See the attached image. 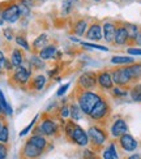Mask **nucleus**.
<instances>
[{"mask_svg":"<svg viewBox=\"0 0 141 159\" xmlns=\"http://www.w3.org/2000/svg\"><path fill=\"white\" fill-rule=\"evenodd\" d=\"M77 90H80V93L76 95V102L81 108L82 114L89 115L90 111L93 110V107L97 104V102L99 101L103 95L99 94V93L94 91V90H81L76 88Z\"/></svg>","mask_w":141,"mask_h":159,"instance_id":"obj_1","label":"nucleus"},{"mask_svg":"<svg viewBox=\"0 0 141 159\" xmlns=\"http://www.w3.org/2000/svg\"><path fill=\"white\" fill-rule=\"evenodd\" d=\"M110 114H111L110 103H109V101H107V99L105 98V95H103L97 102V104L93 107V110L90 111V114L88 116H89V119L94 124L103 125V127H105L106 121L109 120V117H110Z\"/></svg>","mask_w":141,"mask_h":159,"instance_id":"obj_2","label":"nucleus"},{"mask_svg":"<svg viewBox=\"0 0 141 159\" xmlns=\"http://www.w3.org/2000/svg\"><path fill=\"white\" fill-rule=\"evenodd\" d=\"M88 138H89L92 150L99 151L103 148L106 141L109 140V133H107V130L105 129L103 125L94 124V125H90L88 129Z\"/></svg>","mask_w":141,"mask_h":159,"instance_id":"obj_3","label":"nucleus"},{"mask_svg":"<svg viewBox=\"0 0 141 159\" xmlns=\"http://www.w3.org/2000/svg\"><path fill=\"white\" fill-rule=\"evenodd\" d=\"M38 134H43L46 137H56L60 133V125L49 115H43L41 123L37 127Z\"/></svg>","mask_w":141,"mask_h":159,"instance_id":"obj_4","label":"nucleus"},{"mask_svg":"<svg viewBox=\"0 0 141 159\" xmlns=\"http://www.w3.org/2000/svg\"><path fill=\"white\" fill-rule=\"evenodd\" d=\"M0 16H2L4 22H17L20 17H21V13H20V8H18V3L15 2H9L2 7V11H0Z\"/></svg>","mask_w":141,"mask_h":159,"instance_id":"obj_5","label":"nucleus"},{"mask_svg":"<svg viewBox=\"0 0 141 159\" xmlns=\"http://www.w3.org/2000/svg\"><path fill=\"white\" fill-rule=\"evenodd\" d=\"M110 72H111V76H112L114 85L119 86V88H125V86H128L132 82L125 65H123V67L122 65H118V67L112 68Z\"/></svg>","mask_w":141,"mask_h":159,"instance_id":"obj_6","label":"nucleus"},{"mask_svg":"<svg viewBox=\"0 0 141 159\" xmlns=\"http://www.w3.org/2000/svg\"><path fill=\"white\" fill-rule=\"evenodd\" d=\"M30 77H31V70L24 67V65H20V67H16L15 70H13L11 76V82L18 86H25L29 84Z\"/></svg>","mask_w":141,"mask_h":159,"instance_id":"obj_7","label":"nucleus"},{"mask_svg":"<svg viewBox=\"0 0 141 159\" xmlns=\"http://www.w3.org/2000/svg\"><path fill=\"white\" fill-rule=\"evenodd\" d=\"M77 88L81 90H94L98 88L97 85V73L85 72L77 78Z\"/></svg>","mask_w":141,"mask_h":159,"instance_id":"obj_8","label":"nucleus"},{"mask_svg":"<svg viewBox=\"0 0 141 159\" xmlns=\"http://www.w3.org/2000/svg\"><path fill=\"white\" fill-rule=\"evenodd\" d=\"M69 141L73 142L77 146H88L89 145V138H88V133L80 127V125H75V128L72 130V134L69 137Z\"/></svg>","mask_w":141,"mask_h":159,"instance_id":"obj_9","label":"nucleus"},{"mask_svg":"<svg viewBox=\"0 0 141 159\" xmlns=\"http://www.w3.org/2000/svg\"><path fill=\"white\" fill-rule=\"evenodd\" d=\"M85 35H86V38H88L89 41H93V42L101 41V39L103 38L102 22H99V21H93V22H90V25L88 26V29H86Z\"/></svg>","mask_w":141,"mask_h":159,"instance_id":"obj_10","label":"nucleus"},{"mask_svg":"<svg viewBox=\"0 0 141 159\" xmlns=\"http://www.w3.org/2000/svg\"><path fill=\"white\" fill-rule=\"evenodd\" d=\"M97 85L101 90H111L114 88L112 76L109 69H103L97 73Z\"/></svg>","mask_w":141,"mask_h":159,"instance_id":"obj_11","label":"nucleus"},{"mask_svg":"<svg viewBox=\"0 0 141 159\" xmlns=\"http://www.w3.org/2000/svg\"><path fill=\"white\" fill-rule=\"evenodd\" d=\"M114 43L116 46H124L128 43V30L125 28V24L116 22L115 37H114Z\"/></svg>","mask_w":141,"mask_h":159,"instance_id":"obj_12","label":"nucleus"},{"mask_svg":"<svg viewBox=\"0 0 141 159\" xmlns=\"http://www.w3.org/2000/svg\"><path fill=\"white\" fill-rule=\"evenodd\" d=\"M125 133H128V125H127L125 120L118 119V120L112 123V125H111V136L112 137L119 138L120 136H123Z\"/></svg>","mask_w":141,"mask_h":159,"instance_id":"obj_13","label":"nucleus"},{"mask_svg":"<svg viewBox=\"0 0 141 159\" xmlns=\"http://www.w3.org/2000/svg\"><path fill=\"white\" fill-rule=\"evenodd\" d=\"M119 145L124 151H133L137 149V141L129 133H125L119 137Z\"/></svg>","mask_w":141,"mask_h":159,"instance_id":"obj_14","label":"nucleus"},{"mask_svg":"<svg viewBox=\"0 0 141 159\" xmlns=\"http://www.w3.org/2000/svg\"><path fill=\"white\" fill-rule=\"evenodd\" d=\"M21 154H22V157L25 159H37V158H39L43 154V150L38 149L37 146L31 145L30 142H26L24 145V148H22V153Z\"/></svg>","mask_w":141,"mask_h":159,"instance_id":"obj_15","label":"nucleus"},{"mask_svg":"<svg viewBox=\"0 0 141 159\" xmlns=\"http://www.w3.org/2000/svg\"><path fill=\"white\" fill-rule=\"evenodd\" d=\"M102 30H103V38L106 42H114V37H115V30H116V22L112 21H105L102 22Z\"/></svg>","mask_w":141,"mask_h":159,"instance_id":"obj_16","label":"nucleus"},{"mask_svg":"<svg viewBox=\"0 0 141 159\" xmlns=\"http://www.w3.org/2000/svg\"><path fill=\"white\" fill-rule=\"evenodd\" d=\"M58 54V48L55 44H46L42 50H39L38 56L42 59V60H51L56 56Z\"/></svg>","mask_w":141,"mask_h":159,"instance_id":"obj_17","label":"nucleus"},{"mask_svg":"<svg viewBox=\"0 0 141 159\" xmlns=\"http://www.w3.org/2000/svg\"><path fill=\"white\" fill-rule=\"evenodd\" d=\"M28 85H29L30 90L39 91V90H42L46 86V77L43 75H37V76H34L30 80Z\"/></svg>","mask_w":141,"mask_h":159,"instance_id":"obj_18","label":"nucleus"},{"mask_svg":"<svg viewBox=\"0 0 141 159\" xmlns=\"http://www.w3.org/2000/svg\"><path fill=\"white\" fill-rule=\"evenodd\" d=\"M125 68L128 70V75L132 81H139L141 78V64L132 63L129 65H125Z\"/></svg>","mask_w":141,"mask_h":159,"instance_id":"obj_19","label":"nucleus"},{"mask_svg":"<svg viewBox=\"0 0 141 159\" xmlns=\"http://www.w3.org/2000/svg\"><path fill=\"white\" fill-rule=\"evenodd\" d=\"M28 142H30L31 145H34V146H37L38 149H41V150H46V148H47V140H46V137H43L42 134H37V133H34L33 134L29 140H28Z\"/></svg>","mask_w":141,"mask_h":159,"instance_id":"obj_20","label":"nucleus"},{"mask_svg":"<svg viewBox=\"0 0 141 159\" xmlns=\"http://www.w3.org/2000/svg\"><path fill=\"white\" fill-rule=\"evenodd\" d=\"M86 29H88V22H86V20H84V18L77 20V21L73 24V28H72L73 33H75L76 35H78V37L84 35L86 33Z\"/></svg>","mask_w":141,"mask_h":159,"instance_id":"obj_21","label":"nucleus"},{"mask_svg":"<svg viewBox=\"0 0 141 159\" xmlns=\"http://www.w3.org/2000/svg\"><path fill=\"white\" fill-rule=\"evenodd\" d=\"M9 60H11V63L13 64V67H15V68H16V67H20V65H22V63H24V56H22L21 50L13 48Z\"/></svg>","mask_w":141,"mask_h":159,"instance_id":"obj_22","label":"nucleus"},{"mask_svg":"<svg viewBox=\"0 0 141 159\" xmlns=\"http://www.w3.org/2000/svg\"><path fill=\"white\" fill-rule=\"evenodd\" d=\"M82 116V111L80 108V106L77 104V102H72L69 104V117H72V120H80Z\"/></svg>","mask_w":141,"mask_h":159,"instance_id":"obj_23","label":"nucleus"},{"mask_svg":"<svg viewBox=\"0 0 141 159\" xmlns=\"http://www.w3.org/2000/svg\"><path fill=\"white\" fill-rule=\"evenodd\" d=\"M111 63L114 65H129L132 63H135L132 56H114L111 57Z\"/></svg>","mask_w":141,"mask_h":159,"instance_id":"obj_24","label":"nucleus"},{"mask_svg":"<svg viewBox=\"0 0 141 159\" xmlns=\"http://www.w3.org/2000/svg\"><path fill=\"white\" fill-rule=\"evenodd\" d=\"M102 158L103 159H119L118 153H116V149H115V143H110L109 146L103 150Z\"/></svg>","mask_w":141,"mask_h":159,"instance_id":"obj_25","label":"nucleus"},{"mask_svg":"<svg viewBox=\"0 0 141 159\" xmlns=\"http://www.w3.org/2000/svg\"><path fill=\"white\" fill-rule=\"evenodd\" d=\"M47 34H41L38 38H35V41L33 42V50L37 51V50H42L45 46L47 44Z\"/></svg>","mask_w":141,"mask_h":159,"instance_id":"obj_26","label":"nucleus"},{"mask_svg":"<svg viewBox=\"0 0 141 159\" xmlns=\"http://www.w3.org/2000/svg\"><path fill=\"white\" fill-rule=\"evenodd\" d=\"M0 104H2V108H3V112L5 115H8V116H11L12 114H13V110H12V107L9 106V103L7 102V99H5V97H4V94H3V91H2V89H0Z\"/></svg>","mask_w":141,"mask_h":159,"instance_id":"obj_27","label":"nucleus"},{"mask_svg":"<svg viewBox=\"0 0 141 159\" xmlns=\"http://www.w3.org/2000/svg\"><path fill=\"white\" fill-rule=\"evenodd\" d=\"M125 28H127V30H128V41H133L135 42V38L137 37V34H139V26H136V25H133V24H125Z\"/></svg>","mask_w":141,"mask_h":159,"instance_id":"obj_28","label":"nucleus"},{"mask_svg":"<svg viewBox=\"0 0 141 159\" xmlns=\"http://www.w3.org/2000/svg\"><path fill=\"white\" fill-rule=\"evenodd\" d=\"M129 95L132 101L135 102H141V84H136L129 91Z\"/></svg>","mask_w":141,"mask_h":159,"instance_id":"obj_29","label":"nucleus"},{"mask_svg":"<svg viewBox=\"0 0 141 159\" xmlns=\"http://www.w3.org/2000/svg\"><path fill=\"white\" fill-rule=\"evenodd\" d=\"M45 60H42L39 56H31L30 57V67H33L34 69H43L45 68Z\"/></svg>","mask_w":141,"mask_h":159,"instance_id":"obj_30","label":"nucleus"},{"mask_svg":"<svg viewBox=\"0 0 141 159\" xmlns=\"http://www.w3.org/2000/svg\"><path fill=\"white\" fill-rule=\"evenodd\" d=\"M9 140V129H8V125L4 123V125L0 129V142L7 143Z\"/></svg>","mask_w":141,"mask_h":159,"instance_id":"obj_31","label":"nucleus"},{"mask_svg":"<svg viewBox=\"0 0 141 159\" xmlns=\"http://www.w3.org/2000/svg\"><path fill=\"white\" fill-rule=\"evenodd\" d=\"M15 41H16V43H17L18 46H21L24 50H26V51L30 50V46H29L28 41H26V38H25L24 35H17V37L15 38Z\"/></svg>","mask_w":141,"mask_h":159,"instance_id":"obj_32","label":"nucleus"},{"mask_svg":"<svg viewBox=\"0 0 141 159\" xmlns=\"http://www.w3.org/2000/svg\"><path fill=\"white\" fill-rule=\"evenodd\" d=\"M80 44L84 46V47H88V48H93V50H99V51H109V48L105 47V46H101V44H93V43H88V42H81L80 41Z\"/></svg>","mask_w":141,"mask_h":159,"instance_id":"obj_33","label":"nucleus"},{"mask_svg":"<svg viewBox=\"0 0 141 159\" xmlns=\"http://www.w3.org/2000/svg\"><path fill=\"white\" fill-rule=\"evenodd\" d=\"M59 117L60 119H68L69 117V104H64L59 108Z\"/></svg>","mask_w":141,"mask_h":159,"instance_id":"obj_34","label":"nucleus"},{"mask_svg":"<svg viewBox=\"0 0 141 159\" xmlns=\"http://www.w3.org/2000/svg\"><path fill=\"white\" fill-rule=\"evenodd\" d=\"M72 11V2L71 0H64L62 3V13L63 15H69Z\"/></svg>","mask_w":141,"mask_h":159,"instance_id":"obj_35","label":"nucleus"},{"mask_svg":"<svg viewBox=\"0 0 141 159\" xmlns=\"http://www.w3.org/2000/svg\"><path fill=\"white\" fill-rule=\"evenodd\" d=\"M38 120V115L34 117V119H33V120L30 121V124L28 125V127H26V128H24L21 132H20V137H24V136H26V134H28L29 133V132H30V129L33 128V127H34V124H35V121Z\"/></svg>","mask_w":141,"mask_h":159,"instance_id":"obj_36","label":"nucleus"},{"mask_svg":"<svg viewBox=\"0 0 141 159\" xmlns=\"http://www.w3.org/2000/svg\"><path fill=\"white\" fill-rule=\"evenodd\" d=\"M111 93H112V95L114 97H124V95H127V91L125 90H123L122 88H119V86H114V88L111 89Z\"/></svg>","mask_w":141,"mask_h":159,"instance_id":"obj_37","label":"nucleus"},{"mask_svg":"<svg viewBox=\"0 0 141 159\" xmlns=\"http://www.w3.org/2000/svg\"><path fill=\"white\" fill-rule=\"evenodd\" d=\"M84 159H101L97 154H96V151L94 150H85L84 151Z\"/></svg>","mask_w":141,"mask_h":159,"instance_id":"obj_38","label":"nucleus"},{"mask_svg":"<svg viewBox=\"0 0 141 159\" xmlns=\"http://www.w3.org/2000/svg\"><path fill=\"white\" fill-rule=\"evenodd\" d=\"M7 155H8V148L5 143L0 142V159H5Z\"/></svg>","mask_w":141,"mask_h":159,"instance_id":"obj_39","label":"nucleus"},{"mask_svg":"<svg viewBox=\"0 0 141 159\" xmlns=\"http://www.w3.org/2000/svg\"><path fill=\"white\" fill-rule=\"evenodd\" d=\"M68 89H69V84H65V85H63V86H60V88L58 89V91H56V95H58V97H63Z\"/></svg>","mask_w":141,"mask_h":159,"instance_id":"obj_40","label":"nucleus"},{"mask_svg":"<svg viewBox=\"0 0 141 159\" xmlns=\"http://www.w3.org/2000/svg\"><path fill=\"white\" fill-rule=\"evenodd\" d=\"M127 52H128L129 55H132V56H141V48L129 47L128 50H127Z\"/></svg>","mask_w":141,"mask_h":159,"instance_id":"obj_41","label":"nucleus"},{"mask_svg":"<svg viewBox=\"0 0 141 159\" xmlns=\"http://www.w3.org/2000/svg\"><path fill=\"white\" fill-rule=\"evenodd\" d=\"M4 67H5V56H4V52L0 50V72L4 70Z\"/></svg>","mask_w":141,"mask_h":159,"instance_id":"obj_42","label":"nucleus"},{"mask_svg":"<svg viewBox=\"0 0 141 159\" xmlns=\"http://www.w3.org/2000/svg\"><path fill=\"white\" fill-rule=\"evenodd\" d=\"M11 31L12 30H9V29H7V30H4V35H5V38H8L9 39V41H11V39L13 38V35L11 34Z\"/></svg>","mask_w":141,"mask_h":159,"instance_id":"obj_43","label":"nucleus"},{"mask_svg":"<svg viewBox=\"0 0 141 159\" xmlns=\"http://www.w3.org/2000/svg\"><path fill=\"white\" fill-rule=\"evenodd\" d=\"M135 42H136L137 44H140V46H141V31H139V34H137V37L135 38Z\"/></svg>","mask_w":141,"mask_h":159,"instance_id":"obj_44","label":"nucleus"},{"mask_svg":"<svg viewBox=\"0 0 141 159\" xmlns=\"http://www.w3.org/2000/svg\"><path fill=\"white\" fill-rule=\"evenodd\" d=\"M127 159H141V157L139 154H133V155H129Z\"/></svg>","mask_w":141,"mask_h":159,"instance_id":"obj_45","label":"nucleus"},{"mask_svg":"<svg viewBox=\"0 0 141 159\" xmlns=\"http://www.w3.org/2000/svg\"><path fill=\"white\" fill-rule=\"evenodd\" d=\"M3 125H4V119H3V116H0V129H2Z\"/></svg>","mask_w":141,"mask_h":159,"instance_id":"obj_46","label":"nucleus"},{"mask_svg":"<svg viewBox=\"0 0 141 159\" xmlns=\"http://www.w3.org/2000/svg\"><path fill=\"white\" fill-rule=\"evenodd\" d=\"M34 3H42V2H45V0H33Z\"/></svg>","mask_w":141,"mask_h":159,"instance_id":"obj_47","label":"nucleus"},{"mask_svg":"<svg viewBox=\"0 0 141 159\" xmlns=\"http://www.w3.org/2000/svg\"><path fill=\"white\" fill-rule=\"evenodd\" d=\"M2 114H4V112H3V108H2V104H0V116H2Z\"/></svg>","mask_w":141,"mask_h":159,"instance_id":"obj_48","label":"nucleus"},{"mask_svg":"<svg viewBox=\"0 0 141 159\" xmlns=\"http://www.w3.org/2000/svg\"><path fill=\"white\" fill-rule=\"evenodd\" d=\"M93 2H97L98 3V2H102V0H93Z\"/></svg>","mask_w":141,"mask_h":159,"instance_id":"obj_49","label":"nucleus"},{"mask_svg":"<svg viewBox=\"0 0 141 159\" xmlns=\"http://www.w3.org/2000/svg\"><path fill=\"white\" fill-rule=\"evenodd\" d=\"M71 2H76V0H71Z\"/></svg>","mask_w":141,"mask_h":159,"instance_id":"obj_50","label":"nucleus"}]
</instances>
